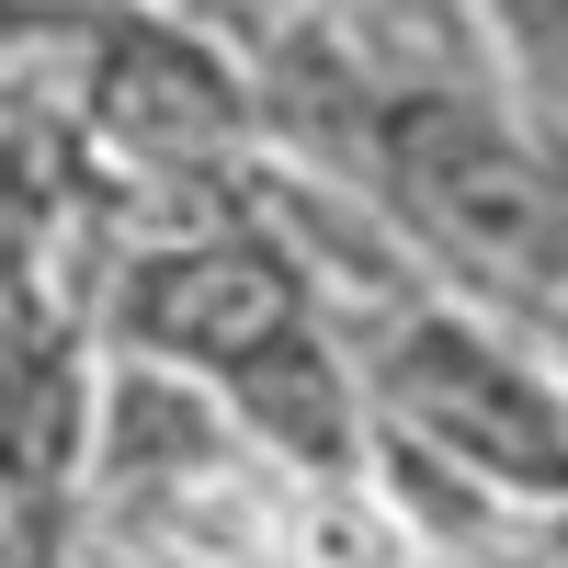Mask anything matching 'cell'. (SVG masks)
I'll return each instance as SVG.
<instances>
[{"mask_svg": "<svg viewBox=\"0 0 568 568\" xmlns=\"http://www.w3.org/2000/svg\"><path fill=\"white\" fill-rule=\"evenodd\" d=\"M364 375L387 433L466 466L489 500L535 511L557 535L568 524V375L546 353H524L489 307L444 296V284H409L364 318Z\"/></svg>", "mask_w": 568, "mask_h": 568, "instance_id": "obj_1", "label": "cell"}, {"mask_svg": "<svg viewBox=\"0 0 568 568\" xmlns=\"http://www.w3.org/2000/svg\"><path fill=\"white\" fill-rule=\"evenodd\" d=\"M329 307V273L307 262L296 216H182L160 240H136L103 284H91V318H103V353L205 375L227 398L240 375L307 329Z\"/></svg>", "mask_w": 568, "mask_h": 568, "instance_id": "obj_2", "label": "cell"}, {"mask_svg": "<svg viewBox=\"0 0 568 568\" xmlns=\"http://www.w3.org/2000/svg\"><path fill=\"white\" fill-rule=\"evenodd\" d=\"M466 23L489 34L500 103L568 160V0H466Z\"/></svg>", "mask_w": 568, "mask_h": 568, "instance_id": "obj_4", "label": "cell"}, {"mask_svg": "<svg viewBox=\"0 0 568 568\" xmlns=\"http://www.w3.org/2000/svg\"><path fill=\"white\" fill-rule=\"evenodd\" d=\"M80 149H103L136 182H216L273 136V91L205 23L149 0H80V80H69Z\"/></svg>", "mask_w": 568, "mask_h": 568, "instance_id": "obj_3", "label": "cell"}]
</instances>
